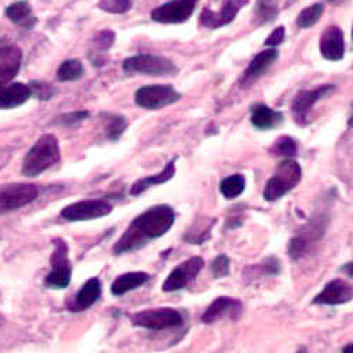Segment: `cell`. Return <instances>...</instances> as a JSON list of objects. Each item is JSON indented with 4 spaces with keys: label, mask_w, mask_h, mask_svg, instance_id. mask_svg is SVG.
<instances>
[{
    "label": "cell",
    "mask_w": 353,
    "mask_h": 353,
    "mask_svg": "<svg viewBox=\"0 0 353 353\" xmlns=\"http://www.w3.org/2000/svg\"><path fill=\"white\" fill-rule=\"evenodd\" d=\"M322 13H323V5H321V3L311 5V6L301 10L296 23L301 28H310L314 24H316V21L321 19Z\"/></svg>",
    "instance_id": "cell-30"
},
{
    "label": "cell",
    "mask_w": 353,
    "mask_h": 353,
    "mask_svg": "<svg viewBox=\"0 0 353 353\" xmlns=\"http://www.w3.org/2000/svg\"><path fill=\"white\" fill-rule=\"evenodd\" d=\"M130 321L134 327L145 328L150 331H164L184 325V315L181 311L164 307L144 310L130 315Z\"/></svg>",
    "instance_id": "cell-4"
},
{
    "label": "cell",
    "mask_w": 353,
    "mask_h": 353,
    "mask_svg": "<svg viewBox=\"0 0 353 353\" xmlns=\"http://www.w3.org/2000/svg\"><path fill=\"white\" fill-rule=\"evenodd\" d=\"M203 264L205 261L199 256L190 257L188 260L180 263L179 266L171 270V273L163 283V291L172 292L185 288L201 273V270L203 269Z\"/></svg>",
    "instance_id": "cell-11"
},
{
    "label": "cell",
    "mask_w": 353,
    "mask_h": 353,
    "mask_svg": "<svg viewBox=\"0 0 353 353\" xmlns=\"http://www.w3.org/2000/svg\"><path fill=\"white\" fill-rule=\"evenodd\" d=\"M123 71L128 75H152V77H170L176 74L179 68L167 57L141 54L129 57L123 61Z\"/></svg>",
    "instance_id": "cell-6"
},
{
    "label": "cell",
    "mask_w": 353,
    "mask_h": 353,
    "mask_svg": "<svg viewBox=\"0 0 353 353\" xmlns=\"http://www.w3.org/2000/svg\"><path fill=\"white\" fill-rule=\"evenodd\" d=\"M150 276L144 273V272H132V273H125L117 277L110 287V292L114 297H122L129 291H133L141 285H144L147 281H149Z\"/></svg>",
    "instance_id": "cell-24"
},
{
    "label": "cell",
    "mask_w": 353,
    "mask_h": 353,
    "mask_svg": "<svg viewBox=\"0 0 353 353\" xmlns=\"http://www.w3.org/2000/svg\"><path fill=\"white\" fill-rule=\"evenodd\" d=\"M179 157H174L172 160H170L167 163V165L164 167L163 171H160L159 174L156 175H150V176H144V179H140L137 180L132 188H130V195L136 196V195H140L143 194L144 191L149 190L150 187H154V185H160V184H164L167 181H170L172 176L175 175V161Z\"/></svg>",
    "instance_id": "cell-23"
},
{
    "label": "cell",
    "mask_w": 353,
    "mask_h": 353,
    "mask_svg": "<svg viewBox=\"0 0 353 353\" xmlns=\"http://www.w3.org/2000/svg\"><path fill=\"white\" fill-rule=\"evenodd\" d=\"M83 75V65L79 60H67L57 71V78L61 82L77 81Z\"/></svg>",
    "instance_id": "cell-28"
},
{
    "label": "cell",
    "mask_w": 353,
    "mask_h": 353,
    "mask_svg": "<svg viewBox=\"0 0 353 353\" xmlns=\"http://www.w3.org/2000/svg\"><path fill=\"white\" fill-rule=\"evenodd\" d=\"M330 225V218L323 214H319L318 216H314L310 219L307 225H304L296 236L291 238L288 243V254L292 260H299L304 257L311 246L321 241L325 234Z\"/></svg>",
    "instance_id": "cell-5"
},
{
    "label": "cell",
    "mask_w": 353,
    "mask_h": 353,
    "mask_svg": "<svg viewBox=\"0 0 353 353\" xmlns=\"http://www.w3.org/2000/svg\"><path fill=\"white\" fill-rule=\"evenodd\" d=\"M40 194L36 184H9L0 188V215L16 211L32 203Z\"/></svg>",
    "instance_id": "cell-9"
},
{
    "label": "cell",
    "mask_w": 353,
    "mask_h": 353,
    "mask_svg": "<svg viewBox=\"0 0 353 353\" xmlns=\"http://www.w3.org/2000/svg\"><path fill=\"white\" fill-rule=\"evenodd\" d=\"M211 272L215 279H222L229 276L230 259L226 254H219L211 264Z\"/></svg>",
    "instance_id": "cell-34"
},
{
    "label": "cell",
    "mask_w": 353,
    "mask_h": 353,
    "mask_svg": "<svg viewBox=\"0 0 353 353\" xmlns=\"http://www.w3.org/2000/svg\"><path fill=\"white\" fill-rule=\"evenodd\" d=\"M353 297L352 284L342 279H335L330 281L318 296L312 300L316 305H341L346 304Z\"/></svg>",
    "instance_id": "cell-16"
},
{
    "label": "cell",
    "mask_w": 353,
    "mask_h": 353,
    "mask_svg": "<svg viewBox=\"0 0 353 353\" xmlns=\"http://www.w3.org/2000/svg\"><path fill=\"white\" fill-rule=\"evenodd\" d=\"M54 250L51 254V272L47 274L44 284L48 288L61 290L70 285L72 266L68 257V245L63 239H54Z\"/></svg>",
    "instance_id": "cell-7"
},
{
    "label": "cell",
    "mask_w": 353,
    "mask_h": 353,
    "mask_svg": "<svg viewBox=\"0 0 353 353\" xmlns=\"http://www.w3.org/2000/svg\"><path fill=\"white\" fill-rule=\"evenodd\" d=\"M249 3V0H223L222 9L219 12H214L211 9H203L199 16L201 26L207 28H219L236 17L239 10Z\"/></svg>",
    "instance_id": "cell-14"
},
{
    "label": "cell",
    "mask_w": 353,
    "mask_h": 353,
    "mask_svg": "<svg viewBox=\"0 0 353 353\" xmlns=\"http://www.w3.org/2000/svg\"><path fill=\"white\" fill-rule=\"evenodd\" d=\"M61 160L60 145L54 134H43L23 160L21 172L26 176H36Z\"/></svg>",
    "instance_id": "cell-2"
},
{
    "label": "cell",
    "mask_w": 353,
    "mask_h": 353,
    "mask_svg": "<svg viewBox=\"0 0 353 353\" xmlns=\"http://www.w3.org/2000/svg\"><path fill=\"white\" fill-rule=\"evenodd\" d=\"M28 88H30L32 95H34L40 101H48L55 94V88L52 85H50L47 82H41V81H32L30 85H28Z\"/></svg>",
    "instance_id": "cell-33"
},
{
    "label": "cell",
    "mask_w": 353,
    "mask_h": 353,
    "mask_svg": "<svg viewBox=\"0 0 353 353\" xmlns=\"http://www.w3.org/2000/svg\"><path fill=\"white\" fill-rule=\"evenodd\" d=\"M128 129V121L121 114H112L108 116V126H106V134L112 141L119 140L125 130Z\"/></svg>",
    "instance_id": "cell-31"
},
{
    "label": "cell",
    "mask_w": 353,
    "mask_h": 353,
    "mask_svg": "<svg viewBox=\"0 0 353 353\" xmlns=\"http://www.w3.org/2000/svg\"><path fill=\"white\" fill-rule=\"evenodd\" d=\"M242 311L243 305L239 300L232 297H218L211 303V305L207 310H205V312L201 316V321L203 323H207V325H211V323L221 321L223 318L239 319Z\"/></svg>",
    "instance_id": "cell-15"
},
{
    "label": "cell",
    "mask_w": 353,
    "mask_h": 353,
    "mask_svg": "<svg viewBox=\"0 0 353 353\" xmlns=\"http://www.w3.org/2000/svg\"><path fill=\"white\" fill-rule=\"evenodd\" d=\"M277 0H257L256 20L257 23H269L277 16Z\"/></svg>",
    "instance_id": "cell-29"
},
{
    "label": "cell",
    "mask_w": 353,
    "mask_h": 353,
    "mask_svg": "<svg viewBox=\"0 0 353 353\" xmlns=\"http://www.w3.org/2000/svg\"><path fill=\"white\" fill-rule=\"evenodd\" d=\"M2 323H3V319H2V316H0V327H2Z\"/></svg>",
    "instance_id": "cell-42"
},
{
    "label": "cell",
    "mask_w": 353,
    "mask_h": 353,
    "mask_svg": "<svg viewBox=\"0 0 353 353\" xmlns=\"http://www.w3.org/2000/svg\"><path fill=\"white\" fill-rule=\"evenodd\" d=\"M277 58H279V51L276 47L259 52L250 61L249 67L246 68L241 79V86L249 88L250 85H253L261 75L268 72V70L277 61Z\"/></svg>",
    "instance_id": "cell-17"
},
{
    "label": "cell",
    "mask_w": 353,
    "mask_h": 353,
    "mask_svg": "<svg viewBox=\"0 0 353 353\" xmlns=\"http://www.w3.org/2000/svg\"><path fill=\"white\" fill-rule=\"evenodd\" d=\"M112 211L113 207L105 199H85L68 205L61 211V216L70 222H82L106 216Z\"/></svg>",
    "instance_id": "cell-10"
},
{
    "label": "cell",
    "mask_w": 353,
    "mask_h": 353,
    "mask_svg": "<svg viewBox=\"0 0 353 353\" xmlns=\"http://www.w3.org/2000/svg\"><path fill=\"white\" fill-rule=\"evenodd\" d=\"M330 3H332V5H339V3H342L343 0H328Z\"/></svg>",
    "instance_id": "cell-40"
},
{
    "label": "cell",
    "mask_w": 353,
    "mask_h": 353,
    "mask_svg": "<svg viewBox=\"0 0 353 353\" xmlns=\"http://www.w3.org/2000/svg\"><path fill=\"white\" fill-rule=\"evenodd\" d=\"M175 222L174 208L167 203L154 205L136 216L125 233L113 246V254L121 256L136 252L147 243L159 239L172 228Z\"/></svg>",
    "instance_id": "cell-1"
},
{
    "label": "cell",
    "mask_w": 353,
    "mask_h": 353,
    "mask_svg": "<svg viewBox=\"0 0 353 353\" xmlns=\"http://www.w3.org/2000/svg\"><path fill=\"white\" fill-rule=\"evenodd\" d=\"M303 179L301 165L292 159L283 160L276 174L268 181L263 191V198L269 202H276L296 188Z\"/></svg>",
    "instance_id": "cell-3"
},
{
    "label": "cell",
    "mask_w": 353,
    "mask_h": 353,
    "mask_svg": "<svg viewBox=\"0 0 353 353\" xmlns=\"http://www.w3.org/2000/svg\"><path fill=\"white\" fill-rule=\"evenodd\" d=\"M98 8L106 13L123 14L130 10L132 2L130 0H101Z\"/></svg>",
    "instance_id": "cell-32"
},
{
    "label": "cell",
    "mask_w": 353,
    "mask_h": 353,
    "mask_svg": "<svg viewBox=\"0 0 353 353\" xmlns=\"http://www.w3.org/2000/svg\"><path fill=\"white\" fill-rule=\"evenodd\" d=\"M319 51L325 60L339 61L345 55V37L338 26H330L319 39Z\"/></svg>",
    "instance_id": "cell-18"
},
{
    "label": "cell",
    "mask_w": 353,
    "mask_h": 353,
    "mask_svg": "<svg viewBox=\"0 0 353 353\" xmlns=\"http://www.w3.org/2000/svg\"><path fill=\"white\" fill-rule=\"evenodd\" d=\"M342 270H343V272H346L349 277H352V276H353V274H352V263H350V261H349V263H346V266H345Z\"/></svg>",
    "instance_id": "cell-39"
},
{
    "label": "cell",
    "mask_w": 353,
    "mask_h": 353,
    "mask_svg": "<svg viewBox=\"0 0 353 353\" xmlns=\"http://www.w3.org/2000/svg\"><path fill=\"white\" fill-rule=\"evenodd\" d=\"M284 121V114L269 108L266 103H254L250 108V123L257 130H272L280 126Z\"/></svg>",
    "instance_id": "cell-21"
},
{
    "label": "cell",
    "mask_w": 353,
    "mask_h": 353,
    "mask_svg": "<svg viewBox=\"0 0 353 353\" xmlns=\"http://www.w3.org/2000/svg\"><path fill=\"white\" fill-rule=\"evenodd\" d=\"M335 91L334 85H322L319 88H315L312 91H301L297 94V97L294 98L292 105H291V112L294 119H296L297 123L300 125H307L308 123V117L310 112L314 108V105L328 95H331Z\"/></svg>",
    "instance_id": "cell-12"
},
{
    "label": "cell",
    "mask_w": 353,
    "mask_h": 353,
    "mask_svg": "<svg viewBox=\"0 0 353 353\" xmlns=\"http://www.w3.org/2000/svg\"><path fill=\"white\" fill-rule=\"evenodd\" d=\"M6 16L17 26L24 28H32L37 23L33 14V9L28 2H16L6 9Z\"/></svg>",
    "instance_id": "cell-25"
},
{
    "label": "cell",
    "mask_w": 353,
    "mask_h": 353,
    "mask_svg": "<svg viewBox=\"0 0 353 353\" xmlns=\"http://www.w3.org/2000/svg\"><path fill=\"white\" fill-rule=\"evenodd\" d=\"M198 3V0H171V2L156 8L152 19L163 24H180L187 21Z\"/></svg>",
    "instance_id": "cell-13"
},
{
    "label": "cell",
    "mask_w": 353,
    "mask_h": 353,
    "mask_svg": "<svg viewBox=\"0 0 353 353\" xmlns=\"http://www.w3.org/2000/svg\"><path fill=\"white\" fill-rule=\"evenodd\" d=\"M246 190V176L242 174H233L223 179L219 184V191L226 199H234L242 195Z\"/></svg>",
    "instance_id": "cell-26"
},
{
    "label": "cell",
    "mask_w": 353,
    "mask_h": 353,
    "mask_svg": "<svg viewBox=\"0 0 353 353\" xmlns=\"http://www.w3.org/2000/svg\"><path fill=\"white\" fill-rule=\"evenodd\" d=\"M101 294L102 284L99 279L92 277L82 285V288L75 294V297L68 303V310L79 312L91 308L101 299Z\"/></svg>",
    "instance_id": "cell-19"
},
{
    "label": "cell",
    "mask_w": 353,
    "mask_h": 353,
    "mask_svg": "<svg viewBox=\"0 0 353 353\" xmlns=\"http://www.w3.org/2000/svg\"><path fill=\"white\" fill-rule=\"evenodd\" d=\"M284 40H285V28L283 26H280L276 28V30L272 32V34L268 37V40L264 41V46L277 47V46L283 44Z\"/></svg>",
    "instance_id": "cell-38"
},
{
    "label": "cell",
    "mask_w": 353,
    "mask_h": 353,
    "mask_svg": "<svg viewBox=\"0 0 353 353\" xmlns=\"http://www.w3.org/2000/svg\"><path fill=\"white\" fill-rule=\"evenodd\" d=\"M88 116H90V113H88L86 110L72 112V113L63 114V116H61V122H63V125H65V126H75V125H78L79 122L85 121Z\"/></svg>",
    "instance_id": "cell-37"
},
{
    "label": "cell",
    "mask_w": 353,
    "mask_h": 353,
    "mask_svg": "<svg viewBox=\"0 0 353 353\" xmlns=\"http://www.w3.org/2000/svg\"><path fill=\"white\" fill-rule=\"evenodd\" d=\"M352 350V343H349L347 346H345L343 349H342V352H350Z\"/></svg>",
    "instance_id": "cell-41"
},
{
    "label": "cell",
    "mask_w": 353,
    "mask_h": 353,
    "mask_svg": "<svg viewBox=\"0 0 353 353\" xmlns=\"http://www.w3.org/2000/svg\"><path fill=\"white\" fill-rule=\"evenodd\" d=\"M272 156L294 159L299 154V144L291 136H280L276 143L269 149Z\"/></svg>",
    "instance_id": "cell-27"
},
{
    "label": "cell",
    "mask_w": 353,
    "mask_h": 353,
    "mask_svg": "<svg viewBox=\"0 0 353 353\" xmlns=\"http://www.w3.org/2000/svg\"><path fill=\"white\" fill-rule=\"evenodd\" d=\"M32 97V91L28 85L16 82L0 85V109H12L26 103Z\"/></svg>",
    "instance_id": "cell-22"
},
{
    "label": "cell",
    "mask_w": 353,
    "mask_h": 353,
    "mask_svg": "<svg viewBox=\"0 0 353 353\" xmlns=\"http://www.w3.org/2000/svg\"><path fill=\"white\" fill-rule=\"evenodd\" d=\"M181 99V94L171 85H145L139 88L134 94L137 106L149 110H157Z\"/></svg>",
    "instance_id": "cell-8"
},
{
    "label": "cell",
    "mask_w": 353,
    "mask_h": 353,
    "mask_svg": "<svg viewBox=\"0 0 353 353\" xmlns=\"http://www.w3.org/2000/svg\"><path fill=\"white\" fill-rule=\"evenodd\" d=\"M23 54L17 46L0 47V85L9 83L21 67Z\"/></svg>",
    "instance_id": "cell-20"
},
{
    "label": "cell",
    "mask_w": 353,
    "mask_h": 353,
    "mask_svg": "<svg viewBox=\"0 0 353 353\" xmlns=\"http://www.w3.org/2000/svg\"><path fill=\"white\" fill-rule=\"evenodd\" d=\"M95 47L101 51H106L112 47V44L114 43V33L110 30H103L101 33L97 34L95 37Z\"/></svg>",
    "instance_id": "cell-36"
},
{
    "label": "cell",
    "mask_w": 353,
    "mask_h": 353,
    "mask_svg": "<svg viewBox=\"0 0 353 353\" xmlns=\"http://www.w3.org/2000/svg\"><path fill=\"white\" fill-rule=\"evenodd\" d=\"M259 270L261 276H279L281 273V263L277 257L270 256L259 264Z\"/></svg>",
    "instance_id": "cell-35"
}]
</instances>
